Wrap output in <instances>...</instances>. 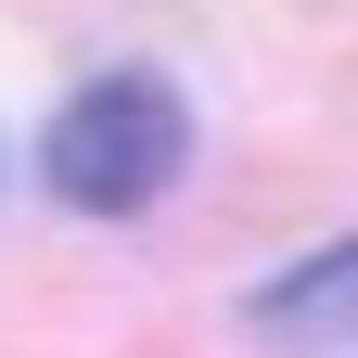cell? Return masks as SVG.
Returning a JSON list of instances; mask_svg holds the SVG:
<instances>
[{"mask_svg": "<svg viewBox=\"0 0 358 358\" xmlns=\"http://www.w3.org/2000/svg\"><path fill=\"white\" fill-rule=\"evenodd\" d=\"M179 166H192V103H179L154 64L90 77L52 115V141H38V179H52L77 217H141L154 192H179Z\"/></svg>", "mask_w": 358, "mask_h": 358, "instance_id": "6da1fadb", "label": "cell"}, {"mask_svg": "<svg viewBox=\"0 0 358 358\" xmlns=\"http://www.w3.org/2000/svg\"><path fill=\"white\" fill-rule=\"evenodd\" d=\"M256 320H268V333H333V320H358V256H333L320 282H282Z\"/></svg>", "mask_w": 358, "mask_h": 358, "instance_id": "7a4b0ae2", "label": "cell"}]
</instances>
